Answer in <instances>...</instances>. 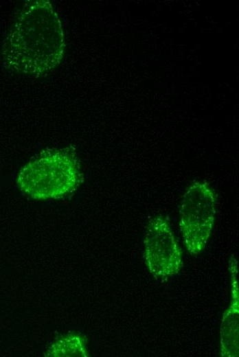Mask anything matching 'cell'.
<instances>
[{"label": "cell", "mask_w": 239, "mask_h": 357, "mask_svg": "<svg viewBox=\"0 0 239 357\" xmlns=\"http://www.w3.org/2000/svg\"><path fill=\"white\" fill-rule=\"evenodd\" d=\"M5 53L8 62L26 74L41 76L59 64L64 50L60 22L47 1L25 5L14 23Z\"/></svg>", "instance_id": "obj_1"}, {"label": "cell", "mask_w": 239, "mask_h": 357, "mask_svg": "<svg viewBox=\"0 0 239 357\" xmlns=\"http://www.w3.org/2000/svg\"><path fill=\"white\" fill-rule=\"evenodd\" d=\"M23 175L24 189L34 198L59 197L78 185L80 163L69 149L48 150L28 163Z\"/></svg>", "instance_id": "obj_2"}, {"label": "cell", "mask_w": 239, "mask_h": 357, "mask_svg": "<svg viewBox=\"0 0 239 357\" xmlns=\"http://www.w3.org/2000/svg\"><path fill=\"white\" fill-rule=\"evenodd\" d=\"M216 214V198L208 183H192L182 197L179 228L184 245L192 255L205 249L213 231Z\"/></svg>", "instance_id": "obj_3"}, {"label": "cell", "mask_w": 239, "mask_h": 357, "mask_svg": "<svg viewBox=\"0 0 239 357\" xmlns=\"http://www.w3.org/2000/svg\"><path fill=\"white\" fill-rule=\"evenodd\" d=\"M144 243L145 262L155 278L164 279L180 272L183 266L181 249L166 218L157 215L150 219Z\"/></svg>", "instance_id": "obj_4"}]
</instances>
